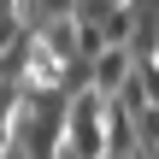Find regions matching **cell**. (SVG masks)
Wrapping results in <instances>:
<instances>
[{
    "instance_id": "7",
    "label": "cell",
    "mask_w": 159,
    "mask_h": 159,
    "mask_svg": "<svg viewBox=\"0 0 159 159\" xmlns=\"http://www.w3.org/2000/svg\"><path fill=\"white\" fill-rule=\"evenodd\" d=\"M112 6H130V0H112Z\"/></svg>"
},
{
    "instance_id": "5",
    "label": "cell",
    "mask_w": 159,
    "mask_h": 159,
    "mask_svg": "<svg viewBox=\"0 0 159 159\" xmlns=\"http://www.w3.org/2000/svg\"><path fill=\"white\" fill-rule=\"evenodd\" d=\"M148 159H159V148H148Z\"/></svg>"
},
{
    "instance_id": "3",
    "label": "cell",
    "mask_w": 159,
    "mask_h": 159,
    "mask_svg": "<svg viewBox=\"0 0 159 159\" xmlns=\"http://www.w3.org/2000/svg\"><path fill=\"white\" fill-rule=\"evenodd\" d=\"M130 77H136V53L130 47H106L94 59V94H124Z\"/></svg>"
},
{
    "instance_id": "6",
    "label": "cell",
    "mask_w": 159,
    "mask_h": 159,
    "mask_svg": "<svg viewBox=\"0 0 159 159\" xmlns=\"http://www.w3.org/2000/svg\"><path fill=\"white\" fill-rule=\"evenodd\" d=\"M106 159H130V153H106Z\"/></svg>"
},
{
    "instance_id": "4",
    "label": "cell",
    "mask_w": 159,
    "mask_h": 159,
    "mask_svg": "<svg viewBox=\"0 0 159 159\" xmlns=\"http://www.w3.org/2000/svg\"><path fill=\"white\" fill-rule=\"evenodd\" d=\"M136 130H142V124H136V112H130L124 100H112V94H106V148L136 159Z\"/></svg>"
},
{
    "instance_id": "2",
    "label": "cell",
    "mask_w": 159,
    "mask_h": 159,
    "mask_svg": "<svg viewBox=\"0 0 159 159\" xmlns=\"http://www.w3.org/2000/svg\"><path fill=\"white\" fill-rule=\"evenodd\" d=\"M106 94H77L71 100V124H65V159H106Z\"/></svg>"
},
{
    "instance_id": "1",
    "label": "cell",
    "mask_w": 159,
    "mask_h": 159,
    "mask_svg": "<svg viewBox=\"0 0 159 159\" xmlns=\"http://www.w3.org/2000/svg\"><path fill=\"white\" fill-rule=\"evenodd\" d=\"M65 124H71V94L65 89H47V94H30L24 100V153L30 159H65Z\"/></svg>"
},
{
    "instance_id": "8",
    "label": "cell",
    "mask_w": 159,
    "mask_h": 159,
    "mask_svg": "<svg viewBox=\"0 0 159 159\" xmlns=\"http://www.w3.org/2000/svg\"><path fill=\"white\" fill-rule=\"evenodd\" d=\"M0 148H6V136H0Z\"/></svg>"
}]
</instances>
